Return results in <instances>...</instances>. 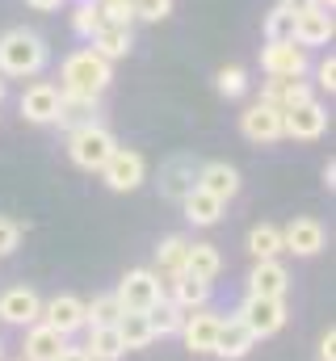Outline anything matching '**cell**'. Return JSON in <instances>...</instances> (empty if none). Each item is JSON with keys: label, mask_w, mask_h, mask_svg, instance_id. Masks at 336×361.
<instances>
[{"label": "cell", "mask_w": 336, "mask_h": 361, "mask_svg": "<svg viewBox=\"0 0 336 361\" xmlns=\"http://www.w3.org/2000/svg\"><path fill=\"white\" fill-rule=\"evenodd\" d=\"M59 92L64 97H84V101H97L101 92L109 89V80H114V72H109V59H101L92 47H80V51H72L68 59H64V68H59Z\"/></svg>", "instance_id": "6da1fadb"}, {"label": "cell", "mask_w": 336, "mask_h": 361, "mask_svg": "<svg viewBox=\"0 0 336 361\" xmlns=\"http://www.w3.org/2000/svg\"><path fill=\"white\" fill-rule=\"evenodd\" d=\"M47 68V42L34 30H8L0 34V76L25 80Z\"/></svg>", "instance_id": "7a4b0ae2"}, {"label": "cell", "mask_w": 336, "mask_h": 361, "mask_svg": "<svg viewBox=\"0 0 336 361\" xmlns=\"http://www.w3.org/2000/svg\"><path fill=\"white\" fill-rule=\"evenodd\" d=\"M114 147H118V139L101 122H80V126L68 130V156L84 173H101V164L114 156Z\"/></svg>", "instance_id": "3957f363"}, {"label": "cell", "mask_w": 336, "mask_h": 361, "mask_svg": "<svg viewBox=\"0 0 336 361\" xmlns=\"http://www.w3.org/2000/svg\"><path fill=\"white\" fill-rule=\"evenodd\" d=\"M324 130H328V109H324L316 97H307V101H299V105L282 109V139L311 143V139H320Z\"/></svg>", "instance_id": "277c9868"}, {"label": "cell", "mask_w": 336, "mask_h": 361, "mask_svg": "<svg viewBox=\"0 0 336 361\" xmlns=\"http://www.w3.org/2000/svg\"><path fill=\"white\" fill-rule=\"evenodd\" d=\"M114 294H118L122 311H152V307L164 298V281H160L156 269H131Z\"/></svg>", "instance_id": "5b68a950"}, {"label": "cell", "mask_w": 336, "mask_h": 361, "mask_svg": "<svg viewBox=\"0 0 336 361\" xmlns=\"http://www.w3.org/2000/svg\"><path fill=\"white\" fill-rule=\"evenodd\" d=\"M101 177H105V185H109L114 193H131V189L143 185L148 164H143V156H139L135 147H114V156L101 164Z\"/></svg>", "instance_id": "8992f818"}, {"label": "cell", "mask_w": 336, "mask_h": 361, "mask_svg": "<svg viewBox=\"0 0 336 361\" xmlns=\"http://www.w3.org/2000/svg\"><path fill=\"white\" fill-rule=\"evenodd\" d=\"M236 315L248 324V332L256 336V341H260V336H273V332L286 328V302H282V298H256V294H248L244 307H240Z\"/></svg>", "instance_id": "52a82bcc"}, {"label": "cell", "mask_w": 336, "mask_h": 361, "mask_svg": "<svg viewBox=\"0 0 336 361\" xmlns=\"http://www.w3.org/2000/svg\"><path fill=\"white\" fill-rule=\"evenodd\" d=\"M240 130L252 143H277L282 139V109L269 105V101H252L240 114Z\"/></svg>", "instance_id": "ba28073f"}, {"label": "cell", "mask_w": 336, "mask_h": 361, "mask_svg": "<svg viewBox=\"0 0 336 361\" xmlns=\"http://www.w3.org/2000/svg\"><path fill=\"white\" fill-rule=\"evenodd\" d=\"M260 68H265V76H307V47H299V42H265Z\"/></svg>", "instance_id": "9c48e42d"}, {"label": "cell", "mask_w": 336, "mask_h": 361, "mask_svg": "<svg viewBox=\"0 0 336 361\" xmlns=\"http://www.w3.org/2000/svg\"><path fill=\"white\" fill-rule=\"evenodd\" d=\"M0 319L13 324V328H30L42 319V298L30 290V286H13L0 294Z\"/></svg>", "instance_id": "30bf717a"}, {"label": "cell", "mask_w": 336, "mask_h": 361, "mask_svg": "<svg viewBox=\"0 0 336 361\" xmlns=\"http://www.w3.org/2000/svg\"><path fill=\"white\" fill-rule=\"evenodd\" d=\"M324 244H328V231H324V223H320V219H294L290 227H282V252L316 257Z\"/></svg>", "instance_id": "8fae6325"}, {"label": "cell", "mask_w": 336, "mask_h": 361, "mask_svg": "<svg viewBox=\"0 0 336 361\" xmlns=\"http://www.w3.org/2000/svg\"><path fill=\"white\" fill-rule=\"evenodd\" d=\"M42 324L55 328V332H64V336L80 332V328H88V319H84V302L76 298V294H55L51 302H42Z\"/></svg>", "instance_id": "7c38bea8"}, {"label": "cell", "mask_w": 336, "mask_h": 361, "mask_svg": "<svg viewBox=\"0 0 336 361\" xmlns=\"http://www.w3.org/2000/svg\"><path fill=\"white\" fill-rule=\"evenodd\" d=\"M59 105H64V92L55 85H47V80H38V85H30L21 92V114L30 122H38V126H51L59 118Z\"/></svg>", "instance_id": "4fadbf2b"}, {"label": "cell", "mask_w": 336, "mask_h": 361, "mask_svg": "<svg viewBox=\"0 0 336 361\" xmlns=\"http://www.w3.org/2000/svg\"><path fill=\"white\" fill-rule=\"evenodd\" d=\"M252 345H256V336L248 332V324L240 319V315H232V319H223L219 324V336H215V357H223V361H240V357H248L252 353Z\"/></svg>", "instance_id": "5bb4252c"}, {"label": "cell", "mask_w": 336, "mask_h": 361, "mask_svg": "<svg viewBox=\"0 0 336 361\" xmlns=\"http://www.w3.org/2000/svg\"><path fill=\"white\" fill-rule=\"evenodd\" d=\"M219 324H223V315H215L206 307H198L193 315H185V324H181L185 349L189 353H210L215 349V336H219Z\"/></svg>", "instance_id": "9a60e30c"}, {"label": "cell", "mask_w": 336, "mask_h": 361, "mask_svg": "<svg viewBox=\"0 0 336 361\" xmlns=\"http://www.w3.org/2000/svg\"><path fill=\"white\" fill-rule=\"evenodd\" d=\"M64 349H68V336L38 319V324L25 328V353H21V361H59Z\"/></svg>", "instance_id": "2e32d148"}, {"label": "cell", "mask_w": 336, "mask_h": 361, "mask_svg": "<svg viewBox=\"0 0 336 361\" xmlns=\"http://www.w3.org/2000/svg\"><path fill=\"white\" fill-rule=\"evenodd\" d=\"M198 169L202 164H193V156H172L160 169V193L168 202H185V193L198 185Z\"/></svg>", "instance_id": "e0dca14e"}, {"label": "cell", "mask_w": 336, "mask_h": 361, "mask_svg": "<svg viewBox=\"0 0 336 361\" xmlns=\"http://www.w3.org/2000/svg\"><path fill=\"white\" fill-rule=\"evenodd\" d=\"M290 290V273L282 261H256L248 273V294L256 298H286Z\"/></svg>", "instance_id": "ac0fdd59"}, {"label": "cell", "mask_w": 336, "mask_h": 361, "mask_svg": "<svg viewBox=\"0 0 336 361\" xmlns=\"http://www.w3.org/2000/svg\"><path fill=\"white\" fill-rule=\"evenodd\" d=\"M198 189H206V193L219 197V202H232V197L240 193V173H236L232 164H223V160H210V164L198 169Z\"/></svg>", "instance_id": "d6986e66"}, {"label": "cell", "mask_w": 336, "mask_h": 361, "mask_svg": "<svg viewBox=\"0 0 336 361\" xmlns=\"http://www.w3.org/2000/svg\"><path fill=\"white\" fill-rule=\"evenodd\" d=\"M294 42H299V47H328V42H332V13H328V8L299 13V21H294Z\"/></svg>", "instance_id": "ffe728a7"}, {"label": "cell", "mask_w": 336, "mask_h": 361, "mask_svg": "<svg viewBox=\"0 0 336 361\" xmlns=\"http://www.w3.org/2000/svg\"><path fill=\"white\" fill-rule=\"evenodd\" d=\"M307 97H311V85L303 76H269L265 89H260V101H269L277 109H290V105H299Z\"/></svg>", "instance_id": "44dd1931"}, {"label": "cell", "mask_w": 336, "mask_h": 361, "mask_svg": "<svg viewBox=\"0 0 336 361\" xmlns=\"http://www.w3.org/2000/svg\"><path fill=\"white\" fill-rule=\"evenodd\" d=\"M88 42H92V51H97L101 59H109V63H114V59H122V55L135 47V38H131V25H97Z\"/></svg>", "instance_id": "7402d4cb"}, {"label": "cell", "mask_w": 336, "mask_h": 361, "mask_svg": "<svg viewBox=\"0 0 336 361\" xmlns=\"http://www.w3.org/2000/svg\"><path fill=\"white\" fill-rule=\"evenodd\" d=\"M181 206H185V219H189V223H198V227H215V223L223 219V206H227V202H219V197H210L206 189L193 185V189L185 193Z\"/></svg>", "instance_id": "603a6c76"}, {"label": "cell", "mask_w": 336, "mask_h": 361, "mask_svg": "<svg viewBox=\"0 0 336 361\" xmlns=\"http://www.w3.org/2000/svg\"><path fill=\"white\" fill-rule=\"evenodd\" d=\"M168 298H172L181 311H198V307L210 302V281H202V277H193V273H176Z\"/></svg>", "instance_id": "cb8c5ba5"}, {"label": "cell", "mask_w": 336, "mask_h": 361, "mask_svg": "<svg viewBox=\"0 0 336 361\" xmlns=\"http://www.w3.org/2000/svg\"><path fill=\"white\" fill-rule=\"evenodd\" d=\"M114 328H118V336H122V345H126V349H148V345L156 341L148 311H122Z\"/></svg>", "instance_id": "d4e9b609"}, {"label": "cell", "mask_w": 336, "mask_h": 361, "mask_svg": "<svg viewBox=\"0 0 336 361\" xmlns=\"http://www.w3.org/2000/svg\"><path fill=\"white\" fill-rule=\"evenodd\" d=\"M223 269V257H219V248L215 244H206V240H189V257H185V273H193V277H202V281H215Z\"/></svg>", "instance_id": "484cf974"}, {"label": "cell", "mask_w": 336, "mask_h": 361, "mask_svg": "<svg viewBox=\"0 0 336 361\" xmlns=\"http://www.w3.org/2000/svg\"><path fill=\"white\" fill-rule=\"evenodd\" d=\"M185 257H189V240H185V235L160 240V248H156V273L172 281L176 273H185Z\"/></svg>", "instance_id": "4316f807"}, {"label": "cell", "mask_w": 336, "mask_h": 361, "mask_svg": "<svg viewBox=\"0 0 336 361\" xmlns=\"http://www.w3.org/2000/svg\"><path fill=\"white\" fill-rule=\"evenodd\" d=\"M84 353L92 361H118L126 353V345H122V336H118V328L109 324V328H88V345H84Z\"/></svg>", "instance_id": "83f0119b"}, {"label": "cell", "mask_w": 336, "mask_h": 361, "mask_svg": "<svg viewBox=\"0 0 336 361\" xmlns=\"http://www.w3.org/2000/svg\"><path fill=\"white\" fill-rule=\"evenodd\" d=\"M248 252H252V261H277V252H282V227L256 223L248 231Z\"/></svg>", "instance_id": "f1b7e54d"}, {"label": "cell", "mask_w": 336, "mask_h": 361, "mask_svg": "<svg viewBox=\"0 0 336 361\" xmlns=\"http://www.w3.org/2000/svg\"><path fill=\"white\" fill-rule=\"evenodd\" d=\"M185 315H189V311H181L168 294L152 307V311H148V319H152V332H156V336H176V332H181V324H185Z\"/></svg>", "instance_id": "f546056e"}, {"label": "cell", "mask_w": 336, "mask_h": 361, "mask_svg": "<svg viewBox=\"0 0 336 361\" xmlns=\"http://www.w3.org/2000/svg\"><path fill=\"white\" fill-rule=\"evenodd\" d=\"M118 315H122L118 294H97L92 302H84V319H88V328H109V324H118Z\"/></svg>", "instance_id": "4dcf8cb0"}, {"label": "cell", "mask_w": 336, "mask_h": 361, "mask_svg": "<svg viewBox=\"0 0 336 361\" xmlns=\"http://www.w3.org/2000/svg\"><path fill=\"white\" fill-rule=\"evenodd\" d=\"M294 21L299 17L290 8H282V4L269 8L265 13V42H294Z\"/></svg>", "instance_id": "1f68e13d"}, {"label": "cell", "mask_w": 336, "mask_h": 361, "mask_svg": "<svg viewBox=\"0 0 336 361\" xmlns=\"http://www.w3.org/2000/svg\"><path fill=\"white\" fill-rule=\"evenodd\" d=\"M97 13H101V25H131L135 21L131 0H97Z\"/></svg>", "instance_id": "d6a6232c"}, {"label": "cell", "mask_w": 336, "mask_h": 361, "mask_svg": "<svg viewBox=\"0 0 336 361\" xmlns=\"http://www.w3.org/2000/svg\"><path fill=\"white\" fill-rule=\"evenodd\" d=\"M215 85H219V92H223V97H240V92L248 89V72L232 63V68H223V72L215 76Z\"/></svg>", "instance_id": "836d02e7"}, {"label": "cell", "mask_w": 336, "mask_h": 361, "mask_svg": "<svg viewBox=\"0 0 336 361\" xmlns=\"http://www.w3.org/2000/svg\"><path fill=\"white\" fill-rule=\"evenodd\" d=\"M72 25H76V34H80V38H92V30L101 25V13H97V0H80V8H76V17H72Z\"/></svg>", "instance_id": "e575fe53"}, {"label": "cell", "mask_w": 336, "mask_h": 361, "mask_svg": "<svg viewBox=\"0 0 336 361\" xmlns=\"http://www.w3.org/2000/svg\"><path fill=\"white\" fill-rule=\"evenodd\" d=\"M131 8L139 21H164L172 13V0H131Z\"/></svg>", "instance_id": "d590c367"}, {"label": "cell", "mask_w": 336, "mask_h": 361, "mask_svg": "<svg viewBox=\"0 0 336 361\" xmlns=\"http://www.w3.org/2000/svg\"><path fill=\"white\" fill-rule=\"evenodd\" d=\"M17 244H21V223L8 219V214H0V257L17 252Z\"/></svg>", "instance_id": "8d00e7d4"}, {"label": "cell", "mask_w": 336, "mask_h": 361, "mask_svg": "<svg viewBox=\"0 0 336 361\" xmlns=\"http://www.w3.org/2000/svg\"><path fill=\"white\" fill-rule=\"evenodd\" d=\"M316 76H320V89H324V92H332V89H336V59H332V55H328V59H320Z\"/></svg>", "instance_id": "74e56055"}, {"label": "cell", "mask_w": 336, "mask_h": 361, "mask_svg": "<svg viewBox=\"0 0 336 361\" xmlns=\"http://www.w3.org/2000/svg\"><path fill=\"white\" fill-rule=\"evenodd\" d=\"M320 361H336V332L328 328V336L320 341Z\"/></svg>", "instance_id": "f35d334b"}, {"label": "cell", "mask_w": 336, "mask_h": 361, "mask_svg": "<svg viewBox=\"0 0 336 361\" xmlns=\"http://www.w3.org/2000/svg\"><path fill=\"white\" fill-rule=\"evenodd\" d=\"M282 8H290V13L299 17V13H311V8H320V0H282Z\"/></svg>", "instance_id": "ab89813d"}, {"label": "cell", "mask_w": 336, "mask_h": 361, "mask_svg": "<svg viewBox=\"0 0 336 361\" xmlns=\"http://www.w3.org/2000/svg\"><path fill=\"white\" fill-rule=\"evenodd\" d=\"M25 4H30L34 13H55V8H59L64 0H25Z\"/></svg>", "instance_id": "60d3db41"}, {"label": "cell", "mask_w": 336, "mask_h": 361, "mask_svg": "<svg viewBox=\"0 0 336 361\" xmlns=\"http://www.w3.org/2000/svg\"><path fill=\"white\" fill-rule=\"evenodd\" d=\"M59 361H92V357H88L84 349H72V345H68V349H64V357H59Z\"/></svg>", "instance_id": "b9f144b4"}, {"label": "cell", "mask_w": 336, "mask_h": 361, "mask_svg": "<svg viewBox=\"0 0 336 361\" xmlns=\"http://www.w3.org/2000/svg\"><path fill=\"white\" fill-rule=\"evenodd\" d=\"M0 101H4V80H0Z\"/></svg>", "instance_id": "7bdbcfd3"}, {"label": "cell", "mask_w": 336, "mask_h": 361, "mask_svg": "<svg viewBox=\"0 0 336 361\" xmlns=\"http://www.w3.org/2000/svg\"><path fill=\"white\" fill-rule=\"evenodd\" d=\"M0 361H4V345H0Z\"/></svg>", "instance_id": "ee69618b"}]
</instances>
